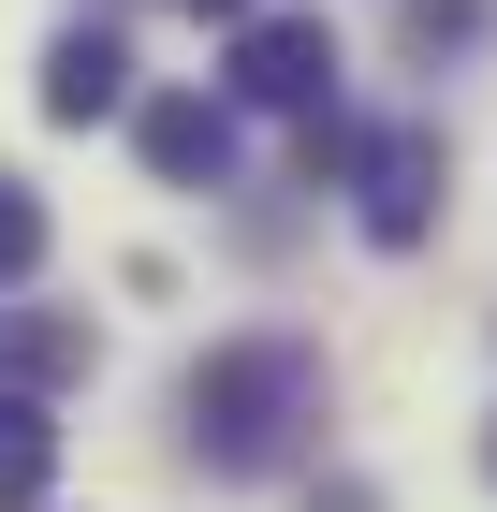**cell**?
I'll return each instance as SVG.
<instances>
[{
	"instance_id": "cell-1",
	"label": "cell",
	"mask_w": 497,
	"mask_h": 512,
	"mask_svg": "<svg viewBox=\"0 0 497 512\" xmlns=\"http://www.w3.org/2000/svg\"><path fill=\"white\" fill-rule=\"evenodd\" d=\"M293 425H322V352H307V337H234V352L191 366V439H205V469H278Z\"/></svg>"
},
{
	"instance_id": "cell-2",
	"label": "cell",
	"mask_w": 497,
	"mask_h": 512,
	"mask_svg": "<svg viewBox=\"0 0 497 512\" xmlns=\"http://www.w3.org/2000/svg\"><path fill=\"white\" fill-rule=\"evenodd\" d=\"M234 103L322 118V103H337V30H322V15H234Z\"/></svg>"
},
{
	"instance_id": "cell-3",
	"label": "cell",
	"mask_w": 497,
	"mask_h": 512,
	"mask_svg": "<svg viewBox=\"0 0 497 512\" xmlns=\"http://www.w3.org/2000/svg\"><path fill=\"white\" fill-rule=\"evenodd\" d=\"M337 176L366 191V235L410 249V235H424V205H439V132H410V118H395V132H351Z\"/></svg>"
},
{
	"instance_id": "cell-4",
	"label": "cell",
	"mask_w": 497,
	"mask_h": 512,
	"mask_svg": "<svg viewBox=\"0 0 497 512\" xmlns=\"http://www.w3.org/2000/svg\"><path fill=\"white\" fill-rule=\"evenodd\" d=\"M117 103H132V44H117V30H59V59H44V118L88 132V118H117Z\"/></svg>"
},
{
	"instance_id": "cell-5",
	"label": "cell",
	"mask_w": 497,
	"mask_h": 512,
	"mask_svg": "<svg viewBox=\"0 0 497 512\" xmlns=\"http://www.w3.org/2000/svg\"><path fill=\"white\" fill-rule=\"evenodd\" d=\"M147 161L191 191V176H220V161H234V118L205 103V88H161V103H147Z\"/></svg>"
},
{
	"instance_id": "cell-6",
	"label": "cell",
	"mask_w": 497,
	"mask_h": 512,
	"mask_svg": "<svg viewBox=\"0 0 497 512\" xmlns=\"http://www.w3.org/2000/svg\"><path fill=\"white\" fill-rule=\"evenodd\" d=\"M44 483H59V410L0 395V512H44Z\"/></svg>"
},
{
	"instance_id": "cell-7",
	"label": "cell",
	"mask_w": 497,
	"mask_h": 512,
	"mask_svg": "<svg viewBox=\"0 0 497 512\" xmlns=\"http://www.w3.org/2000/svg\"><path fill=\"white\" fill-rule=\"evenodd\" d=\"M44 381H88V322H0V395H44Z\"/></svg>"
},
{
	"instance_id": "cell-8",
	"label": "cell",
	"mask_w": 497,
	"mask_h": 512,
	"mask_svg": "<svg viewBox=\"0 0 497 512\" xmlns=\"http://www.w3.org/2000/svg\"><path fill=\"white\" fill-rule=\"evenodd\" d=\"M30 264H44V205L0 176V278H30Z\"/></svg>"
},
{
	"instance_id": "cell-9",
	"label": "cell",
	"mask_w": 497,
	"mask_h": 512,
	"mask_svg": "<svg viewBox=\"0 0 497 512\" xmlns=\"http://www.w3.org/2000/svg\"><path fill=\"white\" fill-rule=\"evenodd\" d=\"M468 30H483V0H410V44H424V59H439V44H468Z\"/></svg>"
},
{
	"instance_id": "cell-10",
	"label": "cell",
	"mask_w": 497,
	"mask_h": 512,
	"mask_svg": "<svg viewBox=\"0 0 497 512\" xmlns=\"http://www.w3.org/2000/svg\"><path fill=\"white\" fill-rule=\"evenodd\" d=\"M191 15H220V30H234V15H264V0H191Z\"/></svg>"
},
{
	"instance_id": "cell-11",
	"label": "cell",
	"mask_w": 497,
	"mask_h": 512,
	"mask_svg": "<svg viewBox=\"0 0 497 512\" xmlns=\"http://www.w3.org/2000/svg\"><path fill=\"white\" fill-rule=\"evenodd\" d=\"M483 483H497V425H483Z\"/></svg>"
}]
</instances>
